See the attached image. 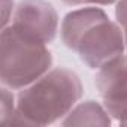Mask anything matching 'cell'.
<instances>
[{"instance_id":"obj_4","label":"cell","mask_w":127,"mask_h":127,"mask_svg":"<svg viewBox=\"0 0 127 127\" xmlns=\"http://www.w3.org/2000/svg\"><path fill=\"white\" fill-rule=\"evenodd\" d=\"M94 85L108 114L127 126V57H117L97 69Z\"/></svg>"},{"instance_id":"obj_8","label":"cell","mask_w":127,"mask_h":127,"mask_svg":"<svg viewBox=\"0 0 127 127\" xmlns=\"http://www.w3.org/2000/svg\"><path fill=\"white\" fill-rule=\"evenodd\" d=\"M61 3L67 6H84V5H100V6H108L114 5L118 0H60Z\"/></svg>"},{"instance_id":"obj_5","label":"cell","mask_w":127,"mask_h":127,"mask_svg":"<svg viewBox=\"0 0 127 127\" xmlns=\"http://www.w3.org/2000/svg\"><path fill=\"white\" fill-rule=\"evenodd\" d=\"M11 24L33 34L48 45L57 36L58 15L49 2L21 0L15 8Z\"/></svg>"},{"instance_id":"obj_3","label":"cell","mask_w":127,"mask_h":127,"mask_svg":"<svg viewBox=\"0 0 127 127\" xmlns=\"http://www.w3.org/2000/svg\"><path fill=\"white\" fill-rule=\"evenodd\" d=\"M52 66L48 45L33 34L9 24L0 34L2 85L20 91L43 76Z\"/></svg>"},{"instance_id":"obj_10","label":"cell","mask_w":127,"mask_h":127,"mask_svg":"<svg viewBox=\"0 0 127 127\" xmlns=\"http://www.w3.org/2000/svg\"><path fill=\"white\" fill-rule=\"evenodd\" d=\"M15 12L14 0H2V17H3V27L9 26V21L12 20V15Z\"/></svg>"},{"instance_id":"obj_2","label":"cell","mask_w":127,"mask_h":127,"mask_svg":"<svg viewBox=\"0 0 127 127\" xmlns=\"http://www.w3.org/2000/svg\"><path fill=\"white\" fill-rule=\"evenodd\" d=\"M82 94V82L73 70L66 67L49 69L37 81L20 90L17 114L11 124H52L64 118L78 105Z\"/></svg>"},{"instance_id":"obj_6","label":"cell","mask_w":127,"mask_h":127,"mask_svg":"<svg viewBox=\"0 0 127 127\" xmlns=\"http://www.w3.org/2000/svg\"><path fill=\"white\" fill-rule=\"evenodd\" d=\"M63 126H111V115L103 105L94 100H85L78 103L61 121Z\"/></svg>"},{"instance_id":"obj_11","label":"cell","mask_w":127,"mask_h":127,"mask_svg":"<svg viewBox=\"0 0 127 127\" xmlns=\"http://www.w3.org/2000/svg\"><path fill=\"white\" fill-rule=\"evenodd\" d=\"M123 30H124V42H126V49H127V26Z\"/></svg>"},{"instance_id":"obj_9","label":"cell","mask_w":127,"mask_h":127,"mask_svg":"<svg viewBox=\"0 0 127 127\" xmlns=\"http://www.w3.org/2000/svg\"><path fill=\"white\" fill-rule=\"evenodd\" d=\"M115 18H117V23L123 29L127 26V0H118V2H117Z\"/></svg>"},{"instance_id":"obj_1","label":"cell","mask_w":127,"mask_h":127,"mask_svg":"<svg viewBox=\"0 0 127 127\" xmlns=\"http://www.w3.org/2000/svg\"><path fill=\"white\" fill-rule=\"evenodd\" d=\"M61 42L76 52L90 69H100L117 57L124 55V30L96 6L69 12L61 21Z\"/></svg>"},{"instance_id":"obj_7","label":"cell","mask_w":127,"mask_h":127,"mask_svg":"<svg viewBox=\"0 0 127 127\" xmlns=\"http://www.w3.org/2000/svg\"><path fill=\"white\" fill-rule=\"evenodd\" d=\"M15 114H17V100L12 94V90L3 85L2 87V105H0V121L11 124Z\"/></svg>"}]
</instances>
